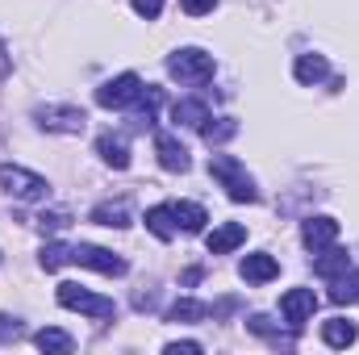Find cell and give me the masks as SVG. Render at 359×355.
<instances>
[{"instance_id":"obj_25","label":"cell","mask_w":359,"mask_h":355,"mask_svg":"<svg viewBox=\"0 0 359 355\" xmlns=\"http://www.w3.org/2000/svg\"><path fill=\"white\" fill-rule=\"evenodd\" d=\"M234 134H238V121H230V117H222V121H213V117H209V121L201 126V138H205L209 147H213V142H230Z\"/></svg>"},{"instance_id":"obj_23","label":"cell","mask_w":359,"mask_h":355,"mask_svg":"<svg viewBox=\"0 0 359 355\" xmlns=\"http://www.w3.org/2000/svg\"><path fill=\"white\" fill-rule=\"evenodd\" d=\"M205 318H209V305L196 301V297H180L168 309V322H205Z\"/></svg>"},{"instance_id":"obj_13","label":"cell","mask_w":359,"mask_h":355,"mask_svg":"<svg viewBox=\"0 0 359 355\" xmlns=\"http://www.w3.org/2000/svg\"><path fill=\"white\" fill-rule=\"evenodd\" d=\"M172 213H176V230H184V234H201L209 222L205 205H196V201H172Z\"/></svg>"},{"instance_id":"obj_31","label":"cell","mask_w":359,"mask_h":355,"mask_svg":"<svg viewBox=\"0 0 359 355\" xmlns=\"http://www.w3.org/2000/svg\"><path fill=\"white\" fill-rule=\"evenodd\" d=\"M180 8H184L188 17H205V13L217 8V0H180Z\"/></svg>"},{"instance_id":"obj_16","label":"cell","mask_w":359,"mask_h":355,"mask_svg":"<svg viewBox=\"0 0 359 355\" xmlns=\"http://www.w3.org/2000/svg\"><path fill=\"white\" fill-rule=\"evenodd\" d=\"M330 301L334 305H355L359 301V272L343 267L339 276H330Z\"/></svg>"},{"instance_id":"obj_9","label":"cell","mask_w":359,"mask_h":355,"mask_svg":"<svg viewBox=\"0 0 359 355\" xmlns=\"http://www.w3.org/2000/svg\"><path fill=\"white\" fill-rule=\"evenodd\" d=\"M155 155H159V168H168V172H188V168H192L188 147L180 142L176 134H168V130L155 134Z\"/></svg>"},{"instance_id":"obj_33","label":"cell","mask_w":359,"mask_h":355,"mask_svg":"<svg viewBox=\"0 0 359 355\" xmlns=\"http://www.w3.org/2000/svg\"><path fill=\"white\" fill-rule=\"evenodd\" d=\"M8 72H13V55H8V46L0 42V80H4Z\"/></svg>"},{"instance_id":"obj_14","label":"cell","mask_w":359,"mask_h":355,"mask_svg":"<svg viewBox=\"0 0 359 355\" xmlns=\"http://www.w3.org/2000/svg\"><path fill=\"white\" fill-rule=\"evenodd\" d=\"M292 76H297V84H322L330 76V63H326V55H297Z\"/></svg>"},{"instance_id":"obj_27","label":"cell","mask_w":359,"mask_h":355,"mask_svg":"<svg viewBox=\"0 0 359 355\" xmlns=\"http://www.w3.org/2000/svg\"><path fill=\"white\" fill-rule=\"evenodd\" d=\"M255 335H264V339H271V343H280V347H292V339H284L280 330H271V318H264V314H255L251 322H247Z\"/></svg>"},{"instance_id":"obj_21","label":"cell","mask_w":359,"mask_h":355,"mask_svg":"<svg viewBox=\"0 0 359 355\" xmlns=\"http://www.w3.org/2000/svg\"><path fill=\"white\" fill-rule=\"evenodd\" d=\"M343 267H351V255H347V251H339L334 243H330V247H322V251H318V260H313V272H318V276H326V280H330V276H339Z\"/></svg>"},{"instance_id":"obj_32","label":"cell","mask_w":359,"mask_h":355,"mask_svg":"<svg viewBox=\"0 0 359 355\" xmlns=\"http://www.w3.org/2000/svg\"><path fill=\"white\" fill-rule=\"evenodd\" d=\"M163 351H168V355H201V343H192V339H184V343H168Z\"/></svg>"},{"instance_id":"obj_30","label":"cell","mask_w":359,"mask_h":355,"mask_svg":"<svg viewBox=\"0 0 359 355\" xmlns=\"http://www.w3.org/2000/svg\"><path fill=\"white\" fill-rule=\"evenodd\" d=\"M130 4H134V13L147 17V21H155V17L163 13V0H130Z\"/></svg>"},{"instance_id":"obj_3","label":"cell","mask_w":359,"mask_h":355,"mask_svg":"<svg viewBox=\"0 0 359 355\" xmlns=\"http://www.w3.org/2000/svg\"><path fill=\"white\" fill-rule=\"evenodd\" d=\"M0 188L8 196H17V201H29V205H38V201L50 196L46 180L38 176V172H29V168H17V163H0Z\"/></svg>"},{"instance_id":"obj_17","label":"cell","mask_w":359,"mask_h":355,"mask_svg":"<svg viewBox=\"0 0 359 355\" xmlns=\"http://www.w3.org/2000/svg\"><path fill=\"white\" fill-rule=\"evenodd\" d=\"M92 222L96 226H113V230H126L134 217H130V201H104L92 209Z\"/></svg>"},{"instance_id":"obj_22","label":"cell","mask_w":359,"mask_h":355,"mask_svg":"<svg viewBox=\"0 0 359 355\" xmlns=\"http://www.w3.org/2000/svg\"><path fill=\"white\" fill-rule=\"evenodd\" d=\"M134 105H138V113H134V121H138L142 130H151V126H155V113H159V105H163V92H159V88H151V84H147V88H142V96H138Z\"/></svg>"},{"instance_id":"obj_15","label":"cell","mask_w":359,"mask_h":355,"mask_svg":"<svg viewBox=\"0 0 359 355\" xmlns=\"http://www.w3.org/2000/svg\"><path fill=\"white\" fill-rule=\"evenodd\" d=\"M96 155H100L113 172H126V168H130V147H126V138L100 134V138H96Z\"/></svg>"},{"instance_id":"obj_26","label":"cell","mask_w":359,"mask_h":355,"mask_svg":"<svg viewBox=\"0 0 359 355\" xmlns=\"http://www.w3.org/2000/svg\"><path fill=\"white\" fill-rule=\"evenodd\" d=\"M38 264L46 267V272H59L63 264H72V247L67 243H46L42 255H38Z\"/></svg>"},{"instance_id":"obj_6","label":"cell","mask_w":359,"mask_h":355,"mask_svg":"<svg viewBox=\"0 0 359 355\" xmlns=\"http://www.w3.org/2000/svg\"><path fill=\"white\" fill-rule=\"evenodd\" d=\"M138 96H142V80L134 72H121V76H113L96 88V105L100 109H130Z\"/></svg>"},{"instance_id":"obj_2","label":"cell","mask_w":359,"mask_h":355,"mask_svg":"<svg viewBox=\"0 0 359 355\" xmlns=\"http://www.w3.org/2000/svg\"><path fill=\"white\" fill-rule=\"evenodd\" d=\"M213 72H217V63H213V55L201 51V46H184V51H176V55L168 59V76L180 80V84H209Z\"/></svg>"},{"instance_id":"obj_5","label":"cell","mask_w":359,"mask_h":355,"mask_svg":"<svg viewBox=\"0 0 359 355\" xmlns=\"http://www.w3.org/2000/svg\"><path fill=\"white\" fill-rule=\"evenodd\" d=\"M59 305L63 309H76V314H88V318H117V305L100 293H92L84 284H59Z\"/></svg>"},{"instance_id":"obj_24","label":"cell","mask_w":359,"mask_h":355,"mask_svg":"<svg viewBox=\"0 0 359 355\" xmlns=\"http://www.w3.org/2000/svg\"><path fill=\"white\" fill-rule=\"evenodd\" d=\"M34 343H38V347H42V351H76V339H72V335H67V330H55V326H46V330H38V335H34Z\"/></svg>"},{"instance_id":"obj_8","label":"cell","mask_w":359,"mask_h":355,"mask_svg":"<svg viewBox=\"0 0 359 355\" xmlns=\"http://www.w3.org/2000/svg\"><path fill=\"white\" fill-rule=\"evenodd\" d=\"M280 314H284V322H288L292 330H301V326L318 314V297H313V288H288V293L280 297Z\"/></svg>"},{"instance_id":"obj_1","label":"cell","mask_w":359,"mask_h":355,"mask_svg":"<svg viewBox=\"0 0 359 355\" xmlns=\"http://www.w3.org/2000/svg\"><path fill=\"white\" fill-rule=\"evenodd\" d=\"M209 176L217 180V184L226 188V196H230V201H238V205H251V201H259V188H255V180L247 176V168H243L234 155H213V159H209Z\"/></svg>"},{"instance_id":"obj_10","label":"cell","mask_w":359,"mask_h":355,"mask_svg":"<svg viewBox=\"0 0 359 355\" xmlns=\"http://www.w3.org/2000/svg\"><path fill=\"white\" fill-rule=\"evenodd\" d=\"M301 239H305V247L318 255L322 247L339 243V222H334V217H309V222L301 226Z\"/></svg>"},{"instance_id":"obj_29","label":"cell","mask_w":359,"mask_h":355,"mask_svg":"<svg viewBox=\"0 0 359 355\" xmlns=\"http://www.w3.org/2000/svg\"><path fill=\"white\" fill-rule=\"evenodd\" d=\"M13 339H21V322L8 318V314H0V343H13Z\"/></svg>"},{"instance_id":"obj_20","label":"cell","mask_w":359,"mask_h":355,"mask_svg":"<svg viewBox=\"0 0 359 355\" xmlns=\"http://www.w3.org/2000/svg\"><path fill=\"white\" fill-rule=\"evenodd\" d=\"M172 117H176L180 126H192V130H201V126H205L213 113H209V105H205V100H192V96H188V100H176V105H172Z\"/></svg>"},{"instance_id":"obj_4","label":"cell","mask_w":359,"mask_h":355,"mask_svg":"<svg viewBox=\"0 0 359 355\" xmlns=\"http://www.w3.org/2000/svg\"><path fill=\"white\" fill-rule=\"evenodd\" d=\"M34 121L46 134H84L88 130V113L80 105H38L34 109Z\"/></svg>"},{"instance_id":"obj_18","label":"cell","mask_w":359,"mask_h":355,"mask_svg":"<svg viewBox=\"0 0 359 355\" xmlns=\"http://www.w3.org/2000/svg\"><path fill=\"white\" fill-rule=\"evenodd\" d=\"M322 339H326V347H351L359 339V326L351 318H330V322H322Z\"/></svg>"},{"instance_id":"obj_11","label":"cell","mask_w":359,"mask_h":355,"mask_svg":"<svg viewBox=\"0 0 359 355\" xmlns=\"http://www.w3.org/2000/svg\"><path fill=\"white\" fill-rule=\"evenodd\" d=\"M238 276H243L247 284H268V280L280 276V264L271 260L268 251H255V255H247V260L238 264Z\"/></svg>"},{"instance_id":"obj_28","label":"cell","mask_w":359,"mask_h":355,"mask_svg":"<svg viewBox=\"0 0 359 355\" xmlns=\"http://www.w3.org/2000/svg\"><path fill=\"white\" fill-rule=\"evenodd\" d=\"M38 226H42V230H67V226H72V213H67V209H50V213L38 217Z\"/></svg>"},{"instance_id":"obj_12","label":"cell","mask_w":359,"mask_h":355,"mask_svg":"<svg viewBox=\"0 0 359 355\" xmlns=\"http://www.w3.org/2000/svg\"><path fill=\"white\" fill-rule=\"evenodd\" d=\"M243 243H247V226H238V222H226V226H217V230L205 239L209 255H230V251L243 247Z\"/></svg>"},{"instance_id":"obj_7","label":"cell","mask_w":359,"mask_h":355,"mask_svg":"<svg viewBox=\"0 0 359 355\" xmlns=\"http://www.w3.org/2000/svg\"><path fill=\"white\" fill-rule=\"evenodd\" d=\"M72 264L92 267V272H100V276H126V260H121L117 251H109V247H92V243L72 247Z\"/></svg>"},{"instance_id":"obj_19","label":"cell","mask_w":359,"mask_h":355,"mask_svg":"<svg viewBox=\"0 0 359 355\" xmlns=\"http://www.w3.org/2000/svg\"><path fill=\"white\" fill-rule=\"evenodd\" d=\"M147 230H151L155 239L172 243V239H176V213H172V205H151V209H147Z\"/></svg>"}]
</instances>
